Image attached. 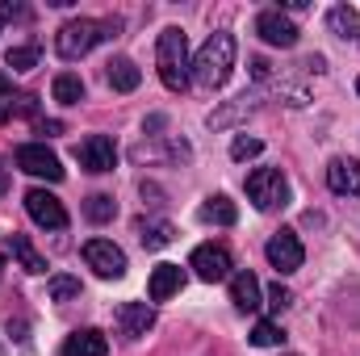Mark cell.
<instances>
[{
	"mask_svg": "<svg viewBox=\"0 0 360 356\" xmlns=\"http://www.w3.org/2000/svg\"><path fill=\"white\" fill-rule=\"evenodd\" d=\"M231 68H235V34L218 30L205 38V46L193 55V84L205 92L222 89L231 80Z\"/></svg>",
	"mask_w": 360,
	"mask_h": 356,
	"instance_id": "obj_1",
	"label": "cell"
},
{
	"mask_svg": "<svg viewBox=\"0 0 360 356\" xmlns=\"http://www.w3.org/2000/svg\"><path fill=\"white\" fill-rule=\"evenodd\" d=\"M155 68H160V80L168 92H184L193 84V59H188V38L184 30L168 25L155 42Z\"/></svg>",
	"mask_w": 360,
	"mask_h": 356,
	"instance_id": "obj_2",
	"label": "cell"
},
{
	"mask_svg": "<svg viewBox=\"0 0 360 356\" xmlns=\"http://www.w3.org/2000/svg\"><path fill=\"white\" fill-rule=\"evenodd\" d=\"M96 42H105V34H101V21H92V17H72V21H63L59 34H55V51H59V59H68V63L84 59Z\"/></svg>",
	"mask_w": 360,
	"mask_h": 356,
	"instance_id": "obj_3",
	"label": "cell"
},
{
	"mask_svg": "<svg viewBox=\"0 0 360 356\" xmlns=\"http://www.w3.org/2000/svg\"><path fill=\"white\" fill-rule=\"evenodd\" d=\"M248 197L256 210H285L289 205V180L281 177V168H256L248 177Z\"/></svg>",
	"mask_w": 360,
	"mask_h": 356,
	"instance_id": "obj_4",
	"label": "cell"
},
{
	"mask_svg": "<svg viewBox=\"0 0 360 356\" xmlns=\"http://www.w3.org/2000/svg\"><path fill=\"white\" fill-rule=\"evenodd\" d=\"M17 168L38 180H63V164L46 143H21L17 147Z\"/></svg>",
	"mask_w": 360,
	"mask_h": 356,
	"instance_id": "obj_5",
	"label": "cell"
},
{
	"mask_svg": "<svg viewBox=\"0 0 360 356\" xmlns=\"http://www.w3.org/2000/svg\"><path fill=\"white\" fill-rule=\"evenodd\" d=\"M84 265H89L96 276H105V281H117V276L126 272V252H122L113 239H89V243H84Z\"/></svg>",
	"mask_w": 360,
	"mask_h": 356,
	"instance_id": "obj_6",
	"label": "cell"
},
{
	"mask_svg": "<svg viewBox=\"0 0 360 356\" xmlns=\"http://www.w3.org/2000/svg\"><path fill=\"white\" fill-rule=\"evenodd\" d=\"M25 214H30L42 231H63V227H68L63 201H59L55 193H46V189H30V193H25Z\"/></svg>",
	"mask_w": 360,
	"mask_h": 356,
	"instance_id": "obj_7",
	"label": "cell"
},
{
	"mask_svg": "<svg viewBox=\"0 0 360 356\" xmlns=\"http://www.w3.org/2000/svg\"><path fill=\"white\" fill-rule=\"evenodd\" d=\"M264 256H269V265L281 272V276H289V272H297L302 260H306V248H302V239L293 235V231H276L269 239V248H264Z\"/></svg>",
	"mask_w": 360,
	"mask_h": 356,
	"instance_id": "obj_8",
	"label": "cell"
},
{
	"mask_svg": "<svg viewBox=\"0 0 360 356\" xmlns=\"http://www.w3.org/2000/svg\"><path fill=\"white\" fill-rule=\"evenodd\" d=\"M76 160L84 172H113L117 168V147L109 134H89L80 147H76Z\"/></svg>",
	"mask_w": 360,
	"mask_h": 356,
	"instance_id": "obj_9",
	"label": "cell"
},
{
	"mask_svg": "<svg viewBox=\"0 0 360 356\" xmlns=\"http://www.w3.org/2000/svg\"><path fill=\"white\" fill-rule=\"evenodd\" d=\"M188 268L201 276V281H226L231 276V252L222 248V243H201V248H193V260Z\"/></svg>",
	"mask_w": 360,
	"mask_h": 356,
	"instance_id": "obj_10",
	"label": "cell"
},
{
	"mask_svg": "<svg viewBox=\"0 0 360 356\" xmlns=\"http://www.w3.org/2000/svg\"><path fill=\"white\" fill-rule=\"evenodd\" d=\"M256 34H260L269 46H281V51L297 46V25H293L281 8H264V13L256 17Z\"/></svg>",
	"mask_w": 360,
	"mask_h": 356,
	"instance_id": "obj_11",
	"label": "cell"
},
{
	"mask_svg": "<svg viewBox=\"0 0 360 356\" xmlns=\"http://www.w3.org/2000/svg\"><path fill=\"white\" fill-rule=\"evenodd\" d=\"M151 327H155L151 302H122V306H117V331H122L126 340H143Z\"/></svg>",
	"mask_w": 360,
	"mask_h": 356,
	"instance_id": "obj_12",
	"label": "cell"
},
{
	"mask_svg": "<svg viewBox=\"0 0 360 356\" xmlns=\"http://www.w3.org/2000/svg\"><path fill=\"white\" fill-rule=\"evenodd\" d=\"M327 189L340 197H360V160H331L327 164Z\"/></svg>",
	"mask_w": 360,
	"mask_h": 356,
	"instance_id": "obj_13",
	"label": "cell"
},
{
	"mask_svg": "<svg viewBox=\"0 0 360 356\" xmlns=\"http://www.w3.org/2000/svg\"><path fill=\"white\" fill-rule=\"evenodd\" d=\"M59 356H109V340L96 331V327H84V331H72L63 340Z\"/></svg>",
	"mask_w": 360,
	"mask_h": 356,
	"instance_id": "obj_14",
	"label": "cell"
},
{
	"mask_svg": "<svg viewBox=\"0 0 360 356\" xmlns=\"http://www.w3.org/2000/svg\"><path fill=\"white\" fill-rule=\"evenodd\" d=\"M180 285H184V272H180V265H160V268H151L147 298H151V302H168L172 293H180Z\"/></svg>",
	"mask_w": 360,
	"mask_h": 356,
	"instance_id": "obj_15",
	"label": "cell"
},
{
	"mask_svg": "<svg viewBox=\"0 0 360 356\" xmlns=\"http://www.w3.org/2000/svg\"><path fill=\"white\" fill-rule=\"evenodd\" d=\"M260 298H264V289H260V281H256V272H235L231 276V302L248 314V310H256L260 306Z\"/></svg>",
	"mask_w": 360,
	"mask_h": 356,
	"instance_id": "obj_16",
	"label": "cell"
},
{
	"mask_svg": "<svg viewBox=\"0 0 360 356\" xmlns=\"http://www.w3.org/2000/svg\"><path fill=\"white\" fill-rule=\"evenodd\" d=\"M105 80L113 92H134L143 84V72L134 68V59H109L105 63Z\"/></svg>",
	"mask_w": 360,
	"mask_h": 356,
	"instance_id": "obj_17",
	"label": "cell"
},
{
	"mask_svg": "<svg viewBox=\"0 0 360 356\" xmlns=\"http://www.w3.org/2000/svg\"><path fill=\"white\" fill-rule=\"evenodd\" d=\"M197 218H201V222H214V227H235V218H239V210H235V201H231V197H222V193H214V197H205V201H201V210H197Z\"/></svg>",
	"mask_w": 360,
	"mask_h": 356,
	"instance_id": "obj_18",
	"label": "cell"
},
{
	"mask_svg": "<svg viewBox=\"0 0 360 356\" xmlns=\"http://www.w3.org/2000/svg\"><path fill=\"white\" fill-rule=\"evenodd\" d=\"M327 30L340 34V38H348V42H356L360 38V13L352 8V4H335V8H327Z\"/></svg>",
	"mask_w": 360,
	"mask_h": 356,
	"instance_id": "obj_19",
	"label": "cell"
},
{
	"mask_svg": "<svg viewBox=\"0 0 360 356\" xmlns=\"http://www.w3.org/2000/svg\"><path fill=\"white\" fill-rule=\"evenodd\" d=\"M139 239H143L147 252H160V248H168L176 239V227L164 222V218H147V222H139Z\"/></svg>",
	"mask_w": 360,
	"mask_h": 356,
	"instance_id": "obj_20",
	"label": "cell"
},
{
	"mask_svg": "<svg viewBox=\"0 0 360 356\" xmlns=\"http://www.w3.org/2000/svg\"><path fill=\"white\" fill-rule=\"evenodd\" d=\"M51 92H55V101H59V105H80V101H84V80H80V76H72V72H63V76H55Z\"/></svg>",
	"mask_w": 360,
	"mask_h": 356,
	"instance_id": "obj_21",
	"label": "cell"
},
{
	"mask_svg": "<svg viewBox=\"0 0 360 356\" xmlns=\"http://www.w3.org/2000/svg\"><path fill=\"white\" fill-rule=\"evenodd\" d=\"M243 113H256V96H248V92H243V96H235L222 113H210V126H231V122H239Z\"/></svg>",
	"mask_w": 360,
	"mask_h": 356,
	"instance_id": "obj_22",
	"label": "cell"
},
{
	"mask_svg": "<svg viewBox=\"0 0 360 356\" xmlns=\"http://www.w3.org/2000/svg\"><path fill=\"white\" fill-rule=\"evenodd\" d=\"M8 243H13V256L21 260V268H25V272H34V276H38V272H46V260L34 252V243H30L25 235H13Z\"/></svg>",
	"mask_w": 360,
	"mask_h": 356,
	"instance_id": "obj_23",
	"label": "cell"
},
{
	"mask_svg": "<svg viewBox=\"0 0 360 356\" xmlns=\"http://www.w3.org/2000/svg\"><path fill=\"white\" fill-rule=\"evenodd\" d=\"M84 214H89V222H109L117 214V201L109 193H92L89 201H84Z\"/></svg>",
	"mask_w": 360,
	"mask_h": 356,
	"instance_id": "obj_24",
	"label": "cell"
},
{
	"mask_svg": "<svg viewBox=\"0 0 360 356\" xmlns=\"http://www.w3.org/2000/svg\"><path fill=\"white\" fill-rule=\"evenodd\" d=\"M281 340H285V331H281L272 319H260V323L252 327V344H256V348H276Z\"/></svg>",
	"mask_w": 360,
	"mask_h": 356,
	"instance_id": "obj_25",
	"label": "cell"
},
{
	"mask_svg": "<svg viewBox=\"0 0 360 356\" xmlns=\"http://www.w3.org/2000/svg\"><path fill=\"white\" fill-rule=\"evenodd\" d=\"M260 151H264V143L252 139V134H235V139H231V160H239V164H243V160H256Z\"/></svg>",
	"mask_w": 360,
	"mask_h": 356,
	"instance_id": "obj_26",
	"label": "cell"
},
{
	"mask_svg": "<svg viewBox=\"0 0 360 356\" xmlns=\"http://www.w3.org/2000/svg\"><path fill=\"white\" fill-rule=\"evenodd\" d=\"M46 293H51V302H72V298H80V281L76 276H51Z\"/></svg>",
	"mask_w": 360,
	"mask_h": 356,
	"instance_id": "obj_27",
	"label": "cell"
},
{
	"mask_svg": "<svg viewBox=\"0 0 360 356\" xmlns=\"http://www.w3.org/2000/svg\"><path fill=\"white\" fill-rule=\"evenodd\" d=\"M4 63H8L13 72H30V68L38 63V46H13V51L4 55Z\"/></svg>",
	"mask_w": 360,
	"mask_h": 356,
	"instance_id": "obj_28",
	"label": "cell"
},
{
	"mask_svg": "<svg viewBox=\"0 0 360 356\" xmlns=\"http://www.w3.org/2000/svg\"><path fill=\"white\" fill-rule=\"evenodd\" d=\"M17 113V96H13V84H8V76L0 72V122H8Z\"/></svg>",
	"mask_w": 360,
	"mask_h": 356,
	"instance_id": "obj_29",
	"label": "cell"
},
{
	"mask_svg": "<svg viewBox=\"0 0 360 356\" xmlns=\"http://www.w3.org/2000/svg\"><path fill=\"white\" fill-rule=\"evenodd\" d=\"M289 302H293V293H289V289H285V285L276 281V285H272V289H269V306H272V310H276V314H281V310H285Z\"/></svg>",
	"mask_w": 360,
	"mask_h": 356,
	"instance_id": "obj_30",
	"label": "cell"
},
{
	"mask_svg": "<svg viewBox=\"0 0 360 356\" xmlns=\"http://www.w3.org/2000/svg\"><path fill=\"white\" fill-rule=\"evenodd\" d=\"M34 134H42V139H55V134H63V122H55V117H51V122H38V126H34Z\"/></svg>",
	"mask_w": 360,
	"mask_h": 356,
	"instance_id": "obj_31",
	"label": "cell"
},
{
	"mask_svg": "<svg viewBox=\"0 0 360 356\" xmlns=\"http://www.w3.org/2000/svg\"><path fill=\"white\" fill-rule=\"evenodd\" d=\"M17 13H21V4H13V0H0V25H4V21H13Z\"/></svg>",
	"mask_w": 360,
	"mask_h": 356,
	"instance_id": "obj_32",
	"label": "cell"
},
{
	"mask_svg": "<svg viewBox=\"0 0 360 356\" xmlns=\"http://www.w3.org/2000/svg\"><path fill=\"white\" fill-rule=\"evenodd\" d=\"M252 76L264 80V76H269V59H252Z\"/></svg>",
	"mask_w": 360,
	"mask_h": 356,
	"instance_id": "obj_33",
	"label": "cell"
},
{
	"mask_svg": "<svg viewBox=\"0 0 360 356\" xmlns=\"http://www.w3.org/2000/svg\"><path fill=\"white\" fill-rule=\"evenodd\" d=\"M4 193H8V168L0 164V197H4Z\"/></svg>",
	"mask_w": 360,
	"mask_h": 356,
	"instance_id": "obj_34",
	"label": "cell"
},
{
	"mask_svg": "<svg viewBox=\"0 0 360 356\" xmlns=\"http://www.w3.org/2000/svg\"><path fill=\"white\" fill-rule=\"evenodd\" d=\"M0 276H4V256H0Z\"/></svg>",
	"mask_w": 360,
	"mask_h": 356,
	"instance_id": "obj_35",
	"label": "cell"
},
{
	"mask_svg": "<svg viewBox=\"0 0 360 356\" xmlns=\"http://www.w3.org/2000/svg\"><path fill=\"white\" fill-rule=\"evenodd\" d=\"M356 92H360V80H356Z\"/></svg>",
	"mask_w": 360,
	"mask_h": 356,
	"instance_id": "obj_36",
	"label": "cell"
},
{
	"mask_svg": "<svg viewBox=\"0 0 360 356\" xmlns=\"http://www.w3.org/2000/svg\"><path fill=\"white\" fill-rule=\"evenodd\" d=\"M289 356H297V352H289Z\"/></svg>",
	"mask_w": 360,
	"mask_h": 356,
	"instance_id": "obj_37",
	"label": "cell"
}]
</instances>
